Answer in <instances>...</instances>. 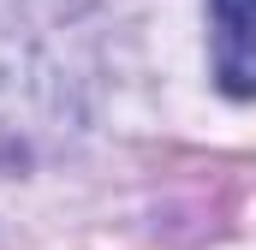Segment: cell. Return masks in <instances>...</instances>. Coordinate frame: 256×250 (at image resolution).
I'll list each match as a JSON object with an SVG mask.
<instances>
[{"label":"cell","mask_w":256,"mask_h":250,"mask_svg":"<svg viewBox=\"0 0 256 250\" xmlns=\"http://www.w3.org/2000/svg\"><path fill=\"white\" fill-rule=\"evenodd\" d=\"M214 78L226 96H256V0H208Z\"/></svg>","instance_id":"cell-1"},{"label":"cell","mask_w":256,"mask_h":250,"mask_svg":"<svg viewBox=\"0 0 256 250\" xmlns=\"http://www.w3.org/2000/svg\"><path fill=\"white\" fill-rule=\"evenodd\" d=\"M36 102H42V66L0 24V143H18L24 131H36Z\"/></svg>","instance_id":"cell-2"}]
</instances>
